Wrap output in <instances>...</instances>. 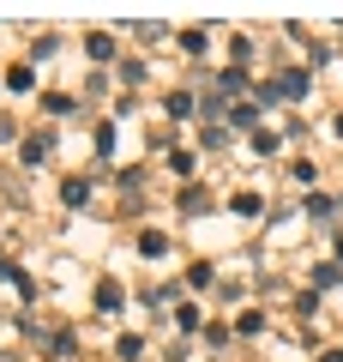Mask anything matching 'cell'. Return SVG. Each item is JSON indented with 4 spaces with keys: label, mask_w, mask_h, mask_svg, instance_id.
I'll use <instances>...</instances> for the list:
<instances>
[{
    "label": "cell",
    "mask_w": 343,
    "mask_h": 362,
    "mask_svg": "<svg viewBox=\"0 0 343 362\" xmlns=\"http://www.w3.org/2000/svg\"><path fill=\"white\" fill-rule=\"evenodd\" d=\"M61 199H66V206L78 211V206H85V199H90V181H78V175H73V181H66V187H61Z\"/></svg>",
    "instance_id": "cell-9"
},
{
    "label": "cell",
    "mask_w": 343,
    "mask_h": 362,
    "mask_svg": "<svg viewBox=\"0 0 343 362\" xmlns=\"http://www.w3.org/2000/svg\"><path fill=\"white\" fill-rule=\"evenodd\" d=\"M37 85V78H30V66H13V73H6V90H30Z\"/></svg>",
    "instance_id": "cell-17"
},
{
    "label": "cell",
    "mask_w": 343,
    "mask_h": 362,
    "mask_svg": "<svg viewBox=\"0 0 343 362\" xmlns=\"http://www.w3.org/2000/svg\"><path fill=\"white\" fill-rule=\"evenodd\" d=\"M42 109H49V115H73V97H61V90H49V97H42Z\"/></svg>",
    "instance_id": "cell-16"
},
{
    "label": "cell",
    "mask_w": 343,
    "mask_h": 362,
    "mask_svg": "<svg viewBox=\"0 0 343 362\" xmlns=\"http://www.w3.org/2000/svg\"><path fill=\"white\" fill-rule=\"evenodd\" d=\"M229 211H235V218H247V223H253V218H265V199H259L253 187H241V194L229 199Z\"/></svg>",
    "instance_id": "cell-2"
},
{
    "label": "cell",
    "mask_w": 343,
    "mask_h": 362,
    "mask_svg": "<svg viewBox=\"0 0 343 362\" xmlns=\"http://www.w3.org/2000/svg\"><path fill=\"white\" fill-rule=\"evenodd\" d=\"M114 356H121V362H139V356H145V338H139V332H127L121 344H114Z\"/></svg>",
    "instance_id": "cell-11"
},
{
    "label": "cell",
    "mask_w": 343,
    "mask_h": 362,
    "mask_svg": "<svg viewBox=\"0 0 343 362\" xmlns=\"http://www.w3.org/2000/svg\"><path fill=\"white\" fill-rule=\"evenodd\" d=\"M313 284H319V290L343 284V266H337V259H325V266H313Z\"/></svg>",
    "instance_id": "cell-12"
},
{
    "label": "cell",
    "mask_w": 343,
    "mask_h": 362,
    "mask_svg": "<svg viewBox=\"0 0 343 362\" xmlns=\"http://www.w3.org/2000/svg\"><path fill=\"white\" fill-rule=\"evenodd\" d=\"M337 206H343V199H337Z\"/></svg>",
    "instance_id": "cell-22"
},
{
    "label": "cell",
    "mask_w": 343,
    "mask_h": 362,
    "mask_svg": "<svg viewBox=\"0 0 343 362\" xmlns=\"http://www.w3.org/2000/svg\"><path fill=\"white\" fill-rule=\"evenodd\" d=\"M277 90H283V97H301V90H307V73H295V66H289V73L277 78Z\"/></svg>",
    "instance_id": "cell-14"
},
{
    "label": "cell",
    "mask_w": 343,
    "mask_h": 362,
    "mask_svg": "<svg viewBox=\"0 0 343 362\" xmlns=\"http://www.w3.org/2000/svg\"><path fill=\"white\" fill-rule=\"evenodd\" d=\"M319 362H343V350H325V356H319Z\"/></svg>",
    "instance_id": "cell-19"
},
{
    "label": "cell",
    "mask_w": 343,
    "mask_h": 362,
    "mask_svg": "<svg viewBox=\"0 0 343 362\" xmlns=\"http://www.w3.org/2000/svg\"><path fill=\"white\" fill-rule=\"evenodd\" d=\"M163 109H169V121H193V115H199V97H193V90H175Z\"/></svg>",
    "instance_id": "cell-3"
},
{
    "label": "cell",
    "mask_w": 343,
    "mask_h": 362,
    "mask_svg": "<svg viewBox=\"0 0 343 362\" xmlns=\"http://www.w3.org/2000/svg\"><path fill=\"white\" fill-rule=\"evenodd\" d=\"M181 211H187V218H199V211H211V194H205V187H187V194H181Z\"/></svg>",
    "instance_id": "cell-6"
},
{
    "label": "cell",
    "mask_w": 343,
    "mask_h": 362,
    "mask_svg": "<svg viewBox=\"0 0 343 362\" xmlns=\"http://www.w3.org/2000/svg\"><path fill=\"white\" fill-rule=\"evenodd\" d=\"M175 326H181V332H199V308H193V302H181V308H175Z\"/></svg>",
    "instance_id": "cell-15"
},
{
    "label": "cell",
    "mask_w": 343,
    "mask_h": 362,
    "mask_svg": "<svg viewBox=\"0 0 343 362\" xmlns=\"http://www.w3.org/2000/svg\"><path fill=\"white\" fill-rule=\"evenodd\" d=\"M217 85H223V90H247V66H223Z\"/></svg>",
    "instance_id": "cell-13"
},
{
    "label": "cell",
    "mask_w": 343,
    "mask_h": 362,
    "mask_svg": "<svg viewBox=\"0 0 343 362\" xmlns=\"http://www.w3.org/2000/svg\"><path fill=\"white\" fill-rule=\"evenodd\" d=\"M331 211H337V199H325V194H307V218H313V223H325Z\"/></svg>",
    "instance_id": "cell-10"
},
{
    "label": "cell",
    "mask_w": 343,
    "mask_h": 362,
    "mask_svg": "<svg viewBox=\"0 0 343 362\" xmlns=\"http://www.w3.org/2000/svg\"><path fill=\"white\" fill-rule=\"evenodd\" d=\"M331 127H337V139H343V115H337V121H331Z\"/></svg>",
    "instance_id": "cell-20"
},
{
    "label": "cell",
    "mask_w": 343,
    "mask_h": 362,
    "mask_svg": "<svg viewBox=\"0 0 343 362\" xmlns=\"http://www.w3.org/2000/svg\"><path fill=\"white\" fill-rule=\"evenodd\" d=\"M85 49H90V61H114V37H102V30H90Z\"/></svg>",
    "instance_id": "cell-7"
},
{
    "label": "cell",
    "mask_w": 343,
    "mask_h": 362,
    "mask_svg": "<svg viewBox=\"0 0 343 362\" xmlns=\"http://www.w3.org/2000/svg\"><path fill=\"white\" fill-rule=\"evenodd\" d=\"M181 49H187V54H205V30H181Z\"/></svg>",
    "instance_id": "cell-18"
},
{
    "label": "cell",
    "mask_w": 343,
    "mask_h": 362,
    "mask_svg": "<svg viewBox=\"0 0 343 362\" xmlns=\"http://www.w3.org/2000/svg\"><path fill=\"white\" fill-rule=\"evenodd\" d=\"M6 272H13V266H6V259H0V278H6Z\"/></svg>",
    "instance_id": "cell-21"
},
{
    "label": "cell",
    "mask_w": 343,
    "mask_h": 362,
    "mask_svg": "<svg viewBox=\"0 0 343 362\" xmlns=\"http://www.w3.org/2000/svg\"><path fill=\"white\" fill-rule=\"evenodd\" d=\"M97 308H102V314L121 308V278H102V284H97Z\"/></svg>",
    "instance_id": "cell-4"
},
{
    "label": "cell",
    "mask_w": 343,
    "mask_h": 362,
    "mask_svg": "<svg viewBox=\"0 0 343 362\" xmlns=\"http://www.w3.org/2000/svg\"><path fill=\"white\" fill-rule=\"evenodd\" d=\"M229 127H235V133H259V103H247V97H241V103H229Z\"/></svg>",
    "instance_id": "cell-1"
},
{
    "label": "cell",
    "mask_w": 343,
    "mask_h": 362,
    "mask_svg": "<svg viewBox=\"0 0 343 362\" xmlns=\"http://www.w3.org/2000/svg\"><path fill=\"white\" fill-rule=\"evenodd\" d=\"M25 169H42L49 163V139H25V157H18Z\"/></svg>",
    "instance_id": "cell-8"
},
{
    "label": "cell",
    "mask_w": 343,
    "mask_h": 362,
    "mask_svg": "<svg viewBox=\"0 0 343 362\" xmlns=\"http://www.w3.org/2000/svg\"><path fill=\"white\" fill-rule=\"evenodd\" d=\"M139 254H145V259H163V254H169V235H163V230H145V235H139Z\"/></svg>",
    "instance_id": "cell-5"
}]
</instances>
